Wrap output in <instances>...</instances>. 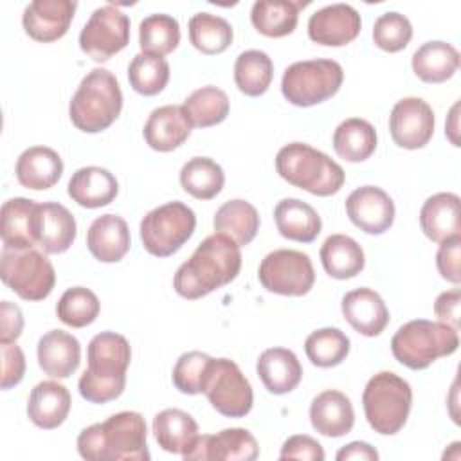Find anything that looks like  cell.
I'll use <instances>...</instances> for the list:
<instances>
[{"instance_id":"cell-1","label":"cell","mask_w":461,"mask_h":461,"mask_svg":"<svg viewBox=\"0 0 461 461\" xmlns=\"http://www.w3.org/2000/svg\"><path fill=\"white\" fill-rule=\"evenodd\" d=\"M241 268L240 245L221 232L207 236L173 277V288L184 299L194 301L229 285Z\"/></svg>"},{"instance_id":"cell-2","label":"cell","mask_w":461,"mask_h":461,"mask_svg":"<svg viewBox=\"0 0 461 461\" xmlns=\"http://www.w3.org/2000/svg\"><path fill=\"white\" fill-rule=\"evenodd\" d=\"M88 367L77 389L90 403H106L119 398L126 385V369L131 360L128 340L113 331L97 333L86 349Z\"/></svg>"},{"instance_id":"cell-3","label":"cell","mask_w":461,"mask_h":461,"mask_svg":"<svg viewBox=\"0 0 461 461\" xmlns=\"http://www.w3.org/2000/svg\"><path fill=\"white\" fill-rule=\"evenodd\" d=\"M77 452L88 461H148L146 421L133 411L117 412L103 423L83 429L77 436Z\"/></svg>"},{"instance_id":"cell-4","label":"cell","mask_w":461,"mask_h":461,"mask_svg":"<svg viewBox=\"0 0 461 461\" xmlns=\"http://www.w3.org/2000/svg\"><path fill=\"white\" fill-rule=\"evenodd\" d=\"M276 169L290 185L315 196H331L344 185V169L326 153L304 142H290L276 155Z\"/></svg>"},{"instance_id":"cell-5","label":"cell","mask_w":461,"mask_h":461,"mask_svg":"<svg viewBox=\"0 0 461 461\" xmlns=\"http://www.w3.org/2000/svg\"><path fill=\"white\" fill-rule=\"evenodd\" d=\"M122 110V92L117 77L106 68L90 70L79 83L68 104L72 124L85 133H99L113 124Z\"/></svg>"},{"instance_id":"cell-6","label":"cell","mask_w":461,"mask_h":461,"mask_svg":"<svg viewBox=\"0 0 461 461\" xmlns=\"http://www.w3.org/2000/svg\"><path fill=\"white\" fill-rule=\"evenodd\" d=\"M457 346L459 335L456 328L427 319L405 322L391 339L394 358L414 371L429 367L439 357L452 355Z\"/></svg>"},{"instance_id":"cell-7","label":"cell","mask_w":461,"mask_h":461,"mask_svg":"<svg viewBox=\"0 0 461 461\" xmlns=\"http://www.w3.org/2000/svg\"><path fill=\"white\" fill-rule=\"evenodd\" d=\"M362 405L371 429L378 434L393 436L403 429L409 418L412 389L402 376L380 371L366 384Z\"/></svg>"},{"instance_id":"cell-8","label":"cell","mask_w":461,"mask_h":461,"mask_svg":"<svg viewBox=\"0 0 461 461\" xmlns=\"http://www.w3.org/2000/svg\"><path fill=\"white\" fill-rule=\"evenodd\" d=\"M342 79L344 70L333 59L295 61L283 74L281 92L288 103L306 108L333 97Z\"/></svg>"},{"instance_id":"cell-9","label":"cell","mask_w":461,"mask_h":461,"mask_svg":"<svg viewBox=\"0 0 461 461\" xmlns=\"http://www.w3.org/2000/svg\"><path fill=\"white\" fill-rule=\"evenodd\" d=\"M2 281L25 301H43L50 295L56 272L49 258L38 249H2Z\"/></svg>"},{"instance_id":"cell-10","label":"cell","mask_w":461,"mask_h":461,"mask_svg":"<svg viewBox=\"0 0 461 461\" xmlns=\"http://www.w3.org/2000/svg\"><path fill=\"white\" fill-rule=\"evenodd\" d=\"M196 216L182 202H167L151 209L140 221L142 247L157 258H167L193 236Z\"/></svg>"},{"instance_id":"cell-11","label":"cell","mask_w":461,"mask_h":461,"mask_svg":"<svg viewBox=\"0 0 461 461\" xmlns=\"http://www.w3.org/2000/svg\"><path fill=\"white\" fill-rule=\"evenodd\" d=\"M202 393L209 403L227 418H243L250 412L254 394L250 382L230 358H211Z\"/></svg>"},{"instance_id":"cell-12","label":"cell","mask_w":461,"mask_h":461,"mask_svg":"<svg viewBox=\"0 0 461 461\" xmlns=\"http://www.w3.org/2000/svg\"><path fill=\"white\" fill-rule=\"evenodd\" d=\"M258 277L263 288L272 294L301 297L313 288L315 270L308 254L277 249L261 259Z\"/></svg>"},{"instance_id":"cell-13","label":"cell","mask_w":461,"mask_h":461,"mask_svg":"<svg viewBox=\"0 0 461 461\" xmlns=\"http://www.w3.org/2000/svg\"><path fill=\"white\" fill-rule=\"evenodd\" d=\"M130 41V18L112 4L97 7L79 32V47L94 61H106Z\"/></svg>"},{"instance_id":"cell-14","label":"cell","mask_w":461,"mask_h":461,"mask_svg":"<svg viewBox=\"0 0 461 461\" xmlns=\"http://www.w3.org/2000/svg\"><path fill=\"white\" fill-rule=\"evenodd\" d=\"M434 112L421 97L400 99L389 115L393 140L405 149H418L429 144L434 135Z\"/></svg>"},{"instance_id":"cell-15","label":"cell","mask_w":461,"mask_h":461,"mask_svg":"<svg viewBox=\"0 0 461 461\" xmlns=\"http://www.w3.org/2000/svg\"><path fill=\"white\" fill-rule=\"evenodd\" d=\"M259 456L256 438L247 429H223L216 434L198 436L194 445L182 456L185 461H254Z\"/></svg>"},{"instance_id":"cell-16","label":"cell","mask_w":461,"mask_h":461,"mask_svg":"<svg viewBox=\"0 0 461 461\" xmlns=\"http://www.w3.org/2000/svg\"><path fill=\"white\" fill-rule=\"evenodd\" d=\"M393 198L376 185H362L346 198V214L367 234H384L394 221Z\"/></svg>"},{"instance_id":"cell-17","label":"cell","mask_w":461,"mask_h":461,"mask_svg":"<svg viewBox=\"0 0 461 461\" xmlns=\"http://www.w3.org/2000/svg\"><path fill=\"white\" fill-rule=\"evenodd\" d=\"M362 27L360 14L349 4H331L315 11L308 20L312 41L326 47H342L353 41Z\"/></svg>"},{"instance_id":"cell-18","label":"cell","mask_w":461,"mask_h":461,"mask_svg":"<svg viewBox=\"0 0 461 461\" xmlns=\"http://www.w3.org/2000/svg\"><path fill=\"white\" fill-rule=\"evenodd\" d=\"M76 9L72 0H34L23 9L22 23L32 40L50 43L67 34Z\"/></svg>"},{"instance_id":"cell-19","label":"cell","mask_w":461,"mask_h":461,"mask_svg":"<svg viewBox=\"0 0 461 461\" xmlns=\"http://www.w3.org/2000/svg\"><path fill=\"white\" fill-rule=\"evenodd\" d=\"M191 122L182 104H164L155 108L142 130L146 144L155 151H173L191 135Z\"/></svg>"},{"instance_id":"cell-20","label":"cell","mask_w":461,"mask_h":461,"mask_svg":"<svg viewBox=\"0 0 461 461\" xmlns=\"http://www.w3.org/2000/svg\"><path fill=\"white\" fill-rule=\"evenodd\" d=\"M340 308L351 328L364 337H376L389 324V310L380 294L371 288L364 286L348 292Z\"/></svg>"},{"instance_id":"cell-21","label":"cell","mask_w":461,"mask_h":461,"mask_svg":"<svg viewBox=\"0 0 461 461\" xmlns=\"http://www.w3.org/2000/svg\"><path fill=\"white\" fill-rule=\"evenodd\" d=\"M76 220L72 212L58 202L38 203L36 243L45 254H61L76 240Z\"/></svg>"},{"instance_id":"cell-22","label":"cell","mask_w":461,"mask_h":461,"mask_svg":"<svg viewBox=\"0 0 461 461\" xmlns=\"http://www.w3.org/2000/svg\"><path fill=\"white\" fill-rule=\"evenodd\" d=\"M38 364L52 378H68L81 362L79 340L63 330H50L38 340Z\"/></svg>"},{"instance_id":"cell-23","label":"cell","mask_w":461,"mask_h":461,"mask_svg":"<svg viewBox=\"0 0 461 461\" xmlns=\"http://www.w3.org/2000/svg\"><path fill=\"white\" fill-rule=\"evenodd\" d=\"M130 229L117 214L97 216L86 230V247L101 263H117L130 250Z\"/></svg>"},{"instance_id":"cell-24","label":"cell","mask_w":461,"mask_h":461,"mask_svg":"<svg viewBox=\"0 0 461 461\" xmlns=\"http://www.w3.org/2000/svg\"><path fill=\"white\" fill-rule=\"evenodd\" d=\"M312 427L328 438H342L355 425V411L351 400L335 389L322 391L310 403Z\"/></svg>"},{"instance_id":"cell-25","label":"cell","mask_w":461,"mask_h":461,"mask_svg":"<svg viewBox=\"0 0 461 461\" xmlns=\"http://www.w3.org/2000/svg\"><path fill=\"white\" fill-rule=\"evenodd\" d=\"M72 398L68 389L54 380H45L34 385L27 402L29 420L45 430L58 429L68 416Z\"/></svg>"},{"instance_id":"cell-26","label":"cell","mask_w":461,"mask_h":461,"mask_svg":"<svg viewBox=\"0 0 461 461\" xmlns=\"http://www.w3.org/2000/svg\"><path fill=\"white\" fill-rule=\"evenodd\" d=\"M36 214L38 203L34 200L18 196L4 202L0 211V236L4 247H36Z\"/></svg>"},{"instance_id":"cell-27","label":"cell","mask_w":461,"mask_h":461,"mask_svg":"<svg viewBox=\"0 0 461 461\" xmlns=\"http://www.w3.org/2000/svg\"><path fill=\"white\" fill-rule=\"evenodd\" d=\"M67 191L77 205L86 209H97L115 200L119 193V184L108 169L99 166H86L72 175Z\"/></svg>"},{"instance_id":"cell-28","label":"cell","mask_w":461,"mask_h":461,"mask_svg":"<svg viewBox=\"0 0 461 461\" xmlns=\"http://www.w3.org/2000/svg\"><path fill=\"white\" fill-rule=\"evenodd\" d=\"M459 205L461 200L456 193H436L429 196L420 211V227L423 234L436 243L461 236Z\"/></svg>"},{"instance_id":"cell-29","label":"cell","mask_w":461,"mask_h":461,"mask_svg":"<svg viewBox=\"0 0 461 461\" xmlns=\"http://www.w3.org/2000/svg\"><path fill=\"white\" fill-rule=\"evenodd\" d=\"M256 371L267 391L272 394H286L294 391L303 378V366L297 355L286 348L265 349L258 358Z\"/></svg>"},{"instance_id":"cell-30","label":"cell","mask_w":461,"mask_h":461,"mask_svg":"<svg viewBox=\"0 0 461 461\" xmlns=\"http://www.w3.org/2000/svg\"><path fill=\"white\" fill-rule=\"evenodd\" d=\"M18 182L34 191L52 187L63 175V160L52 148L31 146L16 160Z\"/></svg>"},{"instance_id":"cell-31","label":"cell","mask_w":461,"mask_h":461,"mask_svg":"<svg viewBox=\"0 0 461 461\" xmlns=\"http://www.w3.org/2000/svg\"><path fill=\"white\" fill-rule=\"evenodd\" d=\"M274 220L279 234L299 243H312L321 234V216L299 198H283L274 209Z\"/></svg>"},{"instance_id":"cell-32","label":"cell","mask_w":461,"mask_h":461,"mask_svg":"<svg viewBox=\"0 0 461 461\" xmlns=\"http://www.w3.org/2000/svg\"><path fill=\"white\" fill-rule=\"evenodd\" d=\"M153 434L166 452L184 456L198 439L194 418L182 409H164L153 418Z\"/></svg>"},{"instance_id":"cell-33","label":"cell","mask_w":461,"mask_h":461,"mask_svg":"<svg viewBox=\"0 0 461 461\" xmlns=\"http://www.w3.org/2000/svg\"><path fill=\"white\" fill-rule=\"evenodd\" d=\"M459 68V52L447 41H427L412 54V72L425 83H443Z\"/></svg>"},{"instance_id":"cell-34","label":"cell","mask_w":461,"mask_h":461,"mask_svg":"<svg viewBox=\"0 0 461 461\" xmlns=\"http://www.w3.org/2000/svg\"><path fill=\"white\" fill-rule=\"evenodd\" d=\"M319 256L326 274L335 279H351L360 274L366 265L362 247L346 234L328 236Z\"/></svg>"},{"instance_id":"cell-35","label":"cell","mask_w":461,"mask_h":461,"mask_svg":"<svg viewBox=\"0 0 461 461\" xmlns=\"http://www.w3.org/2000/svg\"><path fill=\"white\" fill-rule=\"evenodd\" d=\"M308 2L258 0L250 9V22L258 32L268 38H283L297 27L301 7Z\"/></svg>"},{"instance_id":"cell-36","label":"cell","mask_w":461,"mask_h":461,"mask_svg":"<svg viewBox=\"0 0 461 461\" xmlns=\"http://www.w3.org/2000/svg\"><path fill=\"white\" fill-rule=\"evenodd\" d=\"M333 149L348 162H362L376 149L375 126L360 117L342 121L333 131Z\"/></svg>"},{"instance_id":"cell-37","label":"cell","mask_w":461,"mask_h":461,"mask_svg":"<svg viewBox=\"0 0 461 461\" xmlns=\"http://www.w3.org/2000/svg\"><path fill=\"white\" fill-rule=\"evenodd\" d=\"M214 230L229 236L240 247L249 245L259 230V214L252 203L236 198L229 200L214 214Z\"/></svg>"},{"instance_id":"cell-38","label":"cell","mask_w":461,"mask_h":461,"mask_svg":"<svg viewBox=\"0 0 461 461\" xmlns=\"http://www.w3.org/2000/svg\"><path fill=\"white\" fill-rule=\"evenodd\" d=\"M225 184L223 169L209 157H193L180 169V185L198 200L214 198Z\"/></svg>"},{"instance_id":"cell-39","label":"cell","mask_w":461,"mask_h":461,"mask_svg":"<svg viewBox=\"0 0 461 461\" xmlns=\"http://www.w3.org/2000/svg\"><path fill=\"white\" fill-rule=\"evenodd\" d=\"M274 77V63L263 50H245L236 58L234 81L241 94L258 97L263 95Z\"/></svg>"},{"instance_id":"cell-40","label":"cell","mask_w":461,"mask_h":461,"mask_svg":"<svg viewBox=\"0 0 461 461\" xmlns=\"http://www.w3.org/2000/svg\"><path fill=\"white\" fill-rule=\"evenodd\" d=\"M193 128H209L220 124L229 115V97L227 94L212 85L194 90L182 104Z\"/></svg>"},{"instance_id":"cell-41","label":"cell","mask_w":461,"mask_h":461,"mask_svg":"<svg viewBox=\"0 0 461 461\" xmlns=\"http://www.w3.org/2000/svg\"><path fill=\"white\" fill-rule=\"evenodd\" d=\"M232 25L216 14L196 13L189 20V40L202 54H220L232 43Z\"/></svg>"},{"instance_id":"cell-42","label":"cell","mask_w":461,"mask_h":461,"mask_svg":"<svg viewBox=\"0 0 461 461\" xmlns=\"http://www.w3.org/2000/svg\"><path fill=\"white\" fill-rule=\"evenodd\" d=\"M180 43V25L169 14H149L139 25V45L142 52L166 56Z\"/></svg>"},{"instance_id":"cell-43","label":"cell","mask_w":461,"mask_h":461,"mask_svg":"<svg viewBox=\"0 0 461 461\" xmlns=\"http://www.w3.org/2000/svg\"><path fill=\"white\" fill-rule=\"evenodd\" d=\"M349 339L339 328L315 330L304 340L306 357L317 367H333L342 364L349 353Z\"/></svg>"},{"instance_id":"cell-44","label":"cell","mask_w":461,"mask_h":461,"mask_svg":"<svg viewBox=\"0 0 461 461\" xmlns=\"http://www.w3.org/2000/svg\"><path fill=\"white\" fill-rule=\"evenodd\" d=\"M128 81L142 95H157L169 81V63L162 56L140 52L128 65Z\"/></svg>"},{"instance_id":"cell-45","label":"cell","mask_w":461,"mask_h":461,"mask_svg":"<svg viewBox=\"0 0 461 461\" xmlns=\"http://www.w3.org/2000/svg\"><path fill=\"white\" fill-rule=\"evenodd\" d=\"M101 310L97 295L85 286H72L63 292L56 304L59 321L72 328H85L92 324Z\"/></svg>"},{"instance_id":"cell-46","label":"cell","mask_w":461,"mask_h":461,"mask_svg":"<svg viewBox=\"0 0 461 461\" xmlns=\"http://www.w3.org/2000/svg\"><path fill=\"white\" fill-rule=\"evenodd\" d=\"M412 25L402 13L389 11L376 18L373 25V41L385 52H398L409 45Z\"/></svg>"},{"instance_id":"cell-47","label":"cell","mask_w":461,"mask_h":461,"mask_svg":"<svg viewBox=\"0 0 461 461\" xmlns=\"http://www.w3.org/2000/svg\"><path fill=\"white\" fill-rule=\"evenodd\" d=\"M212 357L202 351H187L178 357L173 367V384L184 394H200L207 364Z\"/></svg>"},{"instance_id":"cell-48","label":"cell","mask_w":461,"mask_h":461,"mask_svg":"<svg viewBox=\"0 0 461 461\" xmlns=\"http://www.w3.org/2000/svg\"><path fill=\"white\" fill-rule=\"evenodd\" d=\"M459 254H461V236L448 238L439 243L436 254V267L443 279L459 285L461 283V268H459Z\"/></svg>"},{"instance_id":"cell-49","label":"cell","mask_w":461,"mask_h":461,"mask_svg":"<svg viewBox=\"0 0 461 461\" xmlns=\"http://www.w3.org/2000/svg\"><path fill=\"white\" fill-rule=\"evenodd\" d=\"M2 349V389H11L25 375V357L16 342H0Z\"/></svg>"},{"instance_id":"cell-50","label":"cell","mask_w":461,"mask_h":461,"mask_svg":"<svg viewBox=\"0 0 461 461\" xmlns=\"http://www.w3.org/2000/svg\"><path fill=\"white\" fill-rule=\"evenodd\" d=\"M281 459H303V461H322L324 450L317 439L306 434L290 436L279 452Z\"/></svg>"},{"instance_id":"cell-51","label":"cell","mask_w":461,"mask_h":461,"mask_svg":"<svg viewBox=\"0 0 461 461\" xmlns=\"http://www.w3.org/2000/svg\"><path fill=\"white\" fill-rule=\"evenodd\" d=\"M459 304H461L459 288H452L448 292L439 294L434 303V313L438 321L459 330Z\"/></svg>"},{"instance_id":"cell-52","label":"cell","mask_w":461,"mask_h":461,"mask_svg":"<svg viewBox=\"0 0 461 461\" xmlns=\"http://www.w3.org/2000/svg\"><path fill=\"white\" fill-rule=\"evenodd\" d=\"M0 342H14L23 330V315L22 310L9 303L2 301L0 304Z\"/></svg>"},{"instance_id":"cell-53","label":"cell","mask_w":461,"mask_h":461,"mask_svg":"<svg viewBox=\"0 0 461 461\" xmlns=\"http://www.w3.org/2000/svg\"><path fill=\"white\" fill-rule=\"evenodd\" d=\"M337 461H348V459H362V461H376L378 459V452L375 447H371L366 441H351L348 445H344L339 452H337Z\"/></svg>"}]
</instances>
